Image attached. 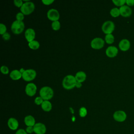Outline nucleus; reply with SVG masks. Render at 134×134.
<instances>
[{"label": "nucleus", "instance_id": "nucleus-10", "mask_svg": "<svg viewBox=\"0 0 134 134\" xmlns=\"http://www.w3.org/2000/svg\"><path fill=\"white\" fill-rule=\"evenodd\" d=\"M37 91V86L33 83H29L27 84L25 87V92L26 94L29 96H34Z\"/></svg>", "mask_w": 134, "mask_h": 134}, {"label": "nucleus", "instance_id": "nucleus-3", "mask_svg": "<svg viewBox=\"0 0 134 134\" xmlns=\"http://www.w3.org/2000/svg\"><path fill=\"white\" fill-rule=\"evenodd\" d=\"M25 28V24L23 21L15 20L14 21L11 26V30L12 32L15 34H20L21 33Z\"/></svg>", "mask_w": 134, "mask_h": 134}, {"label": "nucleus", "instance_id": "nucleus-14", "mask_svg": "<svg viewBox=\"0 0 134 134\" xmlns=\"http://www.w3.org/2000/svg\"><path fill=\"white\" fill-rule=\"evenodd\" d=\"M118 52L117 47L114 46H109L106 50V54L109 58H114L116 57Z\"/></svg>", "mask_w": 134, "mask_h": 134}, {"label": "nucleus", "instance_id": "nucleus-12", "mask_svg": "<svg viewBox=\"0 0 134 134\" xmlns=\"http://www.w3.org/2000/svg\"><path fill=\"white\" fill-rule=\"evenodd\" d=\"M119 10L120 15L124 17H128L132 14L131 8L129 6L126 5L120 7L119 8Z\"/></svg>", "mask_w": 134, "mask_h": 134}, {"label": "nucleus", "instance_id": "nucleus-13", "mask_svg": "<svg viewBox=\"0 0 134 134\" xmlns=\"http://www.w3.org/2000/svg\"><path fill=\"white\" fill-rule=\"evenodd\" d=\"M118 46L120 50L122 51H127L130 49V42L129 40L127 39H123L120 41Z\"/></svg>", "mask_w": 134, "mask_h": 134}, {"label": "nucleus", "instance_id": "nucleus-22", "mask_svg": "<svg viewBox=\"0 0 134 134\" xmlns=\"http://www.w3.org/2000/svg\"><path fill=\"white\" fill-rule=\"evenodd\" d=\"M105 42L108 44H111L114 42L115 38L113 35L111 34H107L106 35L105 37Z\"/></svg>", "mask_w": 134, "mask_h": 134}, {"label": "nucleus", "instance_id": "nucleus-20", "mask_svg": "<svg viewBox=\"0 0 134 134\" xmlns=\"http://www.w3.org/2000/svg\"><path fill=\"white\" fill-rule=\"evenodd\" d=\"M41 106L42 109L45 111H49L52 109V104L49 100H43Z\"/></svg>", "mask_w": 134, "mask_h": 134}, {"label": "nucleus", "instance_id": "nucleus-34", "mask_svg": "<svg viewBox=\"0 0 134 134\" xmlns=\"http://www.w3.org/2000/svg\"><path fill=\"white\" fill-rule=\"evenodd\" d=\"M54 2L53 0H42V2L46 5H49Z\"/></svg>", "mask_w": 134, "mask_h": 134}, {"label": "nucleus", "instance_id": "nucleus-17", "mask_svg": "<svg viewBox=\"0 0 134 134\" xmlns=\"http://www.w3.org/2000/svg\"><path fill=\"white\" fill-rule=\"evenodd\" d=\"M24 122L28 126H34L36 124L35 118L31 115H27L24 118Z\"/></svg>", "mask_w": 134, "mask_h": 134}, {"label": "nucleus", "instance_id": "nucleus-7", "mask_svg": "<svg viewBox=\"0 0 134 134\" xmlns=\"http://www.w3.org/2000/svg\"><path fill=\"white\" fill-rule=\"evenodd\" d=\"M104 40L99 37L94 38L91 42V46L92 48L95 49H100L104 46Z\"/></svg>", "mask_w": 134, "mask_h": 134}, {"label": "nucleus", "instance_id": "nucleus-33", "mask_svg": "<svg viewBox=\"0 0 134 134\" xmlns=\"http://www.w3.org/2000/svg\"><path fill=\"white\" fill-rule=\"evenodd\" d=\"M2 38L4 40H8L10 39V35L9 33L8 32H5V34H4L3 35H2Z\"/></svg>", "mask_w": 134, "mask_h": 134}, {"label": "nucleus", "instance_id": "nucleus-25", "mask_svg": "<svg viewBox=\"0 0 134 134\" xmlns=\"http://www.w3.org/2000/svg\"><path fill=\"white\" fill-rule=\"evenodd\" d=\"M51 27H52V28L54 30H58L60 29V27H61L60 23L58 20L53 21L51 24Z\"/></svg>", "mask_w": 134, "mask_h": 134}, {"label": "nucleus", "instance_id": "nucleus-18", "mask_svg": "<svg viewBox=\"0 0 134 134\" xmlns=\"http://www.w3.org/2000/svg\"><path fill=\"white\" fill-rule=\"evenodd\" d=\"M9 76L12 80H18L22 77V73L18 70H14L10 73Z\"/></svg>", "mask_w": 134, "mask_h": 134}, {"label": "nucleus", "instance_id": "nucleus-6", "mask_svg": "<svg viewBox=\"0 0 134 134\" xmlns=\"http://www.w3.org/2000/svg\"><path fill=\"white\" fill-rule=\"evenodd\" d=\"M36 76V72L33 69H27L25 70L22 73V78L25 81L29 82L34 79Z\"/></svg>", "mask_w": 134, "mask_h": 134}, {"label": "nucleus", "instance_id": "nucleus-2", "mask_svg": "<svg viewBox=\"0 0 134 134\" xmlns=\"http://www.w3.org/2000/svg\"><path fill=\"white\" fill-rule=\"evenodd\" d=\"M40 96L43 100H48L52 98L53 96V91L49 86H43L39 91Z\"/></svg>", "mask_w": 134, "mask_h": 134}, {"label": "nucleus", "instance_id": "nucleus-27", "mask_svg": "<svg viewBox=\"0 0 134 134\" xmlns=\"http://www.w3.org/2000/svg\"><path fill=\"white\" fill-rule=\"evenodd\" d=\"M6 29L7 28L6 26L3 24L1 23L0 24V34L3 35L6 32Z\"/></svg>", "mask_w": 134, "mask_h": 134}, {"label": "nucleus", "instance_id": "nucleus-11", "mask_svg": "<svg viewBox=\"0 0 134 134\" xmlns=\"http://www.w3.org/2000/svg\"><path fill=\"white\" fill-rule=\"evenodd\" d=\"M34 129L36 134H44L47 130L45 125L41 122L36 123L34 126Z\"/></svg>", "mask_w": 134, "mask_h": 134}, {"label": "nucleus", "instance_id": "nucleus-8", "mask_svg": "<svg viewBox=\"0 0 134 134\" xmlns=\"http://www.w3.org/2000/svg\"><path fill=\"white\" fill-rule=\"evenodd\" d=\"M113 118L117 122H123L127 118V114L123 110L116 111L113 114Z\"/></svg>", "mask_w": 134, "mask_h": 134}, {"label": "nucleus", "instance_id": "nucleus-24", "mask_svg": "<svg viewBox=\"0 0 134 134\" xmlns=\"http://www.w3.org/2000/svg\"><path fill=\"white\" fill-rule=\"evenodd\" d=\"M112 2L116 6H120V7L125 5L126 3V0H113Z\"/></svg>", "mask_w": 134, "mask_h": 134}, {"label": "nucleus", "instance_id": "nucleus-32", "mask_svg": "<svg viewBox=\"0 0 134 134\" xmlns=\"http://www.w3.org/2000/svg\"><path fill=\"white\" fill-rule=\"evenodd\" d=\"M26 131L27 133H32L34 132V129L33 126H28L26 129Z\"/></svg>", "mask_w": 134, "mask_h": 134}, {"label": "nucleus", "instance_id": "nucleus-21", "mask_svg": "<svg viewBox=\"0 0 134 134\" xmlns=\"http://www.w3.org/2000/svg\"><path fill=\"white\" fill-rule=\"evenodd\" d=\"M28 46L31 49L37 50L39 48L40 43L38 41L34 40L28 43Z\"/></svg>", "mask_w": 134, "mask_h": 134}, {"label": "nucleus", "instance_id": "nucleus-19", "mask_svg": "<svg viewBox=\"0 0 134 134\" xmlns=\"http://www.w3.org/2000/svg\"><path fill=\"white\" fill-rule=\"evenodd\" d=\"M75 77L77 82L82 83L85 80L86 78V75L83 71H79L76 73Z\"/></svg>", "mask_w": 134, "mask_h": 134}, {"label": "nucleus", "instance_id": "nucleus-36", "mask_svg": "<svg viewBox=\"0 0 134 134\" xmlns=\"http://www.w3.org/2000/svg\"><path fill=\"white\" fill-rule=\"evenodd\" d=\"M127 5L128 6H132L134 5V0H126Z\"/></svg>", "mask_w": 134, "mask_h": 134}, {"label": "nucleus", "instance_id": "nucleus-16", "mask_svg": "<svg viewBox=\"0 0 134 134\" xmlns=\"http://www.w3.org/2000/svg\"><path fill=\"white\" fill-rule=\"evenodd\" d=\"M7 125L10 129L12 130H16L19 126V123L16 118L11 117L8 120Z\"/></svg>", "mask_w": 134, "mask_h": 134}, {"label": "nucleus", "instance_id": "nucleus-4", "mask_svg": "<svg viewBox=\"0 0 134 134\" xmlns=\"http://www.w3.org/2000/svg\"><path fill=\"white\" fill-rule=\"evenodd\" d=\"M35 8V6L34 3L31 2H26L23 4L20 9L21 12L25 15H29L32 13Z\"/></svg>", "mask_w": 134, "mask_h": 134}, {"label": "nucleus", "instance_id": "nucleus-15", "mask_svg": "<svg viewBox=\"0 0 134 134\" xmlns=\"http://www.w3.org/2000/svg\"><path fill=\"white\" fill-rule=\"evenodd\" d=\"M36 34L35 30L32 28H28L25 32V36L26 40L29 42L34 40Z\"/></svg>", "mask_w": 134, "mask_h": 134}, {"label": "nucleus", "instance_id": "nucleus-35", "mask_svg": "<svg viewBox=\"0 0 134 134\" xmlns=\"http://www.w3.org/2000/svg\"><path fill=\"white\" fill-rule=\"evenodd\" d=\"M15 134H28L26 131V130L23 129H19L16 132Z\"/></svg>", "mask_w": 134, "mask_h": 134}, {"label": "nucleus", "instance_id": "nucleus-5", "mask_svg": "<svg viewBox=\"0 0 134 134\" xmlns=\"http://www.w3.org/2000/svg\"><path fill=\"white\" fill-rule=\"evenodd\" d=\"M115 24L111 20L106 21L103 23L102 26V31L106 35L111 34L115 29Z\"/></svg>", "mask_w": 134, "mask_h": 134}, {"label": "nucleus", "instance_id": "nucleus-9", "mask_svg": "<svg viewBox=\"0 0 134 134\" xmlns=\"http://www.w3.org/2000/svg\"><path fill=\"white\" fill-rule=\"evenodd\" d=\"M47 17L49 20L52 21H58L60 18V14L57 9L52 8L48 11Z\"/></svg>", "mask_w": 134, "mask_h": 134}, {"label": "nucleus", "instance_id": "nucleus-37", "mask_svg": "<svg viewBox=\"0 0 134 134\" xmlns=\"http://www.w3.org/2000/svg\"><path fill=\"white\" fill-rule=\"evenodd\" d=\"M81 86H82V84H81V83L79 82H76V85H75V87H76L77 88H80Z\"/></svg>", "mask_w": 134, "mask_h": 134}, {"label": "nucleus", "instance_id": "nucleus-1", "mask_svg": "<svg viewBox=\"0 0 134 134\" xmlns=\"http://www.w3.org/2000/svg\"><path fill=\"white\" fill-rule=\"evenodd\" d=\"M75 77L72 75H68L64 77L62 81V86L66 90L73 88L76 84Z\"/></svg>", "mask_w": 134, "mask_h": 134}, {"label": "nucleus", "instance_id": "nucleus-26", "mask_svg": "<svg viewBox=\"0 0 134 134\" xmlns=\"http://www.w3.org/2000/svg\"><path fill=\"white\" fill-rule=\"evenodd\" d=\"M79 115L81 117H84L87 115V110L85 107H82L79 110Z\"/></svg>", "mask_w": 134, "mask_h": 134}, {"label": "nucleus", "instance_id": "nucleus-29", "mask_svg": "<svg viewBox=\"0 0 134 134\" xmlns=\"http://www.w3.org/2000/svg\"><path fill=\"white\" fill-rule=\"evenodd\" d=\"M16 18L17 20L23 21V20L24 19V15L21 12L18 13L16 15Z\"/></svg>", "mask_w": 134, "mask_h": 134}, {"label": "nucleus", "instance_id": "nucleus-28", "mask_svg": "<svg viewBox=\"0 0 134 134\" xmlns=\"http://www.w3.org/2000/svg\"><path fill=\"white\" fill-rule=\"evenodd\" d=\"M1 71L2 73L4 74H7L9 72V69L8 68L7 66L5 65H2L1 67Z\"/></svg>", "mask_w": 134, "mask_h": 134}, {"label": "nucleus", "instance_id": "nucleus-30", "mask_svg": "<svg viewBox=\"0 0 134 134\" xmlns=\"http://www.w3.org/2000/svg\"><path fill=\"white\" fill-rule=\"evenodd\" d=\"M43 102V99L40 96H38L36 97V98L35 99V103L38 105H41Z\"/></svg>", "mask_w": 134, "mask_h": 134}, {"label": "nucleus", "instance_id": "nucleus-31", "mask_svg": "<svg viewBox=\"0 0 134 134\" xmlns=\"http://www.w3.org/2000/svg\"><path fill=\"white\" fill-rule=\"evenodd\" d=\"M14 3L15 5L18 7H21L24 4L23 3V1L21 0H15L14 1Z\"/></svg>", "mask_w": 134, "mask_h": 134}, {"label": "nucleus", "instance_id": "nucleus-23", "mask_svg": "<svg viewBox=\"0 0 134 134\" xmlns=\"http://www.w3.org/2000/svg\"><path fill=\"white\" fill-rule=\"evenodd\" d=\"M110 14L113 17H118L120 15L119 8H118L117 7L113 8L110 11Z\"/></svg>", "mask_w": 134, "mask_h": 134}]
</instances>
